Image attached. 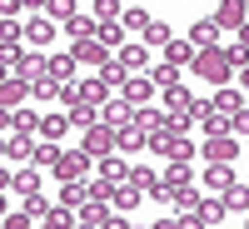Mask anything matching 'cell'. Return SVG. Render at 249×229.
<instances>
[{"instance_id": "1", "label": "cell", "mask_w": 249, "mask_h": 229, "mask_svg": "<svg viewBox=\"0 0 249 229\" xmlns=\"http://www.w3.org/2000/svg\"><path fill=\"white\" fill-rule=\"evenodd\" d=\"M190 65H195V75H199V80H210V85H230V75H234L230 55H224L219 45H214V50H195Z\"/></svg>"}, {"instance_id": "2", "label": "cell", "mask_w": 249, "mask_h": 229, "mask_svg": "<svg viewBox=\"0 0 249 229\" xmlns=\"http://www.w3.org/2000/svg\"><path fill=\"white\" fill-rule=\"evenodd\" d=\"M80 150H85V155H115V130H110V124L105 120H95V124H85V130H80Z\"/></svg>"}, {"instance_id": "3", "label": "cell", "mask_w": 249, "mask_h": 229, "mask_svg": "<svg viewBox=\"0 0 249 229\" xmlns=\"http://www.w3.org/2000/svg\"><path fill=\"white\" fill-rule=\"evenodd\" d=\"M90 164H95V155H85V150H60V159L50 164V175L55 179H85Z\"/></svg>"}, {"instance_id": "4", "label": "cell", "mask_w": 249, "mask_h": 229, "mask_svg": "<svg viewBox=\"0 0 249 229\" xmlns=\"http://www.w3.org/2000/svg\"><path fill=\"white\" fill-rule=\"evenodd\" d=\"M204 159L234 164L239 159V135H204Z\"/></svg>"}, {"instance_id": "5", "label": "cell", "mask_w": 249, "mask_h": 229, "mask_svg": "<svg viewBox=\"0 0 249 229\" xmlns=\"http://www.w3.org/2000/svg\"><path fill=\"white\" fill-rule=\"evenodd\" d=\"M20 40H30L35 50H45L50 40H55V20H50V15H30L25 25H20Z\"/></svg>"}, {"instance_id": "6", "label": "cell", "mask_w": 249, "mask_h": 229, "mask_svg": "<svg viewBox=\"0 0 249 229\" xmlns=\"http://www.w3.org/2000/svg\"><path fill=\"white\" fill-rule=\"evenodd\" d=\"M70 55H75V65H105V60H110V45H100V40H75V45H70Z\"/></svg>"}, {"instance_id": "7", "label": "cell", "mask_w": 249, "mask_h": 229, "mask_svg": "<svg viewBox=\"0 0 249 229\" xmlns=\"http://www.w3.org/2000/svg\"><path fill=\"white\" fill-rule=\"evenodd\" d=\"M244 15H249V5H244V0H219L214 25H219V30H239V25H244Z\"/></svg>"}, {"instance_id": "8", "label": "cell", "mask_w": 249, "mask_h": 229, "mask_svg": "<svg viewBox=\"0 0 249 229\" xmlns=\"http://www.w3.org/2000/svg\"><path fill=\"white\" fill-rule=\"evenodd\" d=\"M100 120H105L110 130H120V124H130V120H135V105H130L124 95H120V100H105V105H100Z\"/></svg>"}, {"instance_id": "9", "label": "cell", "mask_w": 249, "mask_h": 229, "mask_svg": "<svg viewBox=\"0 0 249 229\" xmlns=\"http://www.w3.org/2000/svg\"><path fill=\"white\" fill-rule=\"evenodd\" d=\"M25 100H30V85H25L20 75H5V80H0V105H5V110L25 105Z\"/></svg>"}, {"instance_id": "10", "label": "cell", "mask_w": 249, "mask_h": 229, "mask_svg": "<svg viewBox=\"0 0 249 229\" xmlns=\"http://www.w3.org/2000/svg\"><path fill=\"white\" fill-rule=\"evenodd\" d=\"M120 65L124 70H144V65H150V45H144V40H124V45H120Z\"/></svg>"}, {"instance_id": "11", "label": "cell", "mask_w": 249, "mask_h": 229, "mask_svg": "<svg viewBox=\"0 0 249 229\" xmlns=\"http://www.w3.org/2000/svg\"><path fill=\"white\" fill-rule=\"evenodd\" d=\"M144 150H150V155H160V159H170V150H175V130H170V124H155V130L150 135H144Z\"/></svg>"}, {"instance_id": "12", "label": "cell", "mask_w": 249, "mask_h": 229, "mask_svg": "<svg viewBox=\"0 0 249 229\" xmlns=\"http://www.w3.org/2000/svg\"><path fill=\"white\" fill-rule=\"evenodd\" d=\"M120 95H124V100H130V105L140 110L144 100L155 95V80H150V75H130V80H124V85H120Z\"/></svg>"}, {"instance_id": "13", "label": "cell", "mask_w": 249, "mask_h": 229, "mask_svg": "<svg viewBox=\"0 0 249 229\" xmlns=\"http://www.w3.org/2000/svg\"><path fill=\"white\" fill-rule=\"evenodd\" d=\"M190 45L195 50H214L219 45V25H214V20H195V25H190Z\"/></svg>"}, {"instance_id": "14", "label": "cell", "mask_w": 249, "mask_h": 229, "mask_svg": "<svg viewBox=\"0 0 249 229\" xmlns=\"http://www.w3.org/2000/svg\"><path fill=\"white\" fill-rule=\"evenodd\" d=\"M140 194H144V190H140L135 179H120V184H115V194H110V204H115L120 214H130L135 204H140Z\"/></svg>"}, {"instance_id": "15", "label": "cell", "mask_w": 249, "mask_h": 229, "mask_svg": "<svg viewBox=\"0 0 249 229\" xmlns=\"http://www.w3.org/2000/svg\"><path fill=\"white\" fill-rule=\"evenodd\" d=\"M195 224H224V219H230V210H224V199H199L195 204Z\"/></svg>"}, {"instance_id": "16", "label": "cell", "mask_w": 249, "mask_h": 229, "mask_svg": "<svg viewBox=\"0 0 249 229\" xmlns=\"http://www.w3.org/2000/svg\"><path fill=\"white\" fill-rule=\"evenodd\" d=\"M20 80H25V85H30V80H45L50 75V65H45V50H30L25 60H20V70H15Z\"/></svg>"}, {"instance_id": "17", "label": "cell", "mask_w": 249, "mask_h": 229, "mask_svg": "<svg viewBox=\"0 0 249 229\" xmlns=\"http://www.w3.org/2000/svg\"><path fill=\"white\" fill-rule=\"evenodd\" d=\"M95 30H100L95 15H80V10H75V15L65 20V35H70V40H95Z\"/></svg>"}, {"instance_id": "18", "label": "cell", "mask_w": 249, "mask_h": 229, "mask_svg": "<svg viewBox=\"0 0 249 229\" xmlns=\"http://www.w3.org/2000/svg\"><path fill=\"white\" fill-rule=\"evenodd\" d=\"M75 90H80V105H95V110L110 100V85H105L100 75H95V80H85V85H75Z\"/></svg>"}, {"instance_id": "19", "label": "cell", "mask_w": 249, "mask_h": 229, "mask_svg": "<svg viewBox=\"0 0 249 229\" xmlns=\"http://www.w3.org/2000/svg\"><path fill=\"white\" fill-rule=\"evenodd\" d=\"M85 199H90V184H85V179H60V204H70V210H80Z\"/></svg>"}, {"instance_id": "20", "label": "cell", "mask_w": 249, "mask_h": 229, "mask_svg": "<svg viewBox=\"0 0 249 229\" xmlns=\"http://www.w3.org/2000/svg\"><path fill=\"white\" fill-rule=\"evenodd\" d=\"M115 150H144V124H120L115 130Z\"/></svg>"}, {"instance_id": "21", "label": "cell", "mask_w": 249, "mask_h": 229, "mask_svg": "<svg viewBox=\"0 0 249 229\" xmlns=\"http://www.w3.org/2000/svg\"><path fill=\"white\" fill-rule=\"evenodd\" d=\"M70 130V115H60V110H50V115H40V140H60V135H65Z\"/></svg>"}, {"instance_id": "22", "label": "cell", "mask_w": 249, "mask_h": 229, "mask_svg": "<svg viewBox=\"0 0 249 229\" xmlns=\"http://www.w3.org/2000/svg\"><path fill=\"white\" fill-rule=\"evenodd\" d=\"M204 184H210V190H219V194H224V190H230V184H234V164H219V159H214L210 170H204Z\"/></svg>"}, {"instance_id": "23", "label": "cell", "mask_w": 249, "mask_h": 229, "mask_svg": "<svg viewBox=\"0 0 249 229\" xmlns=\"http://www.w3.org/2000/svg\"><path fill=\"white\" fill-rule=\"evenodd\" d=\"M10 190H15V194H25V199H30V194H40V164H30V170H20V175L10 179Z\"/></svg>"}, {"instance_id": "24", "label": "cell", "mask_w": 249, "mask_h": 229, "mask_svg": "<svg viewBox=\"0 0 249 229\" xmlns=\"http://www.w3.org/2000/svg\"><path fill=\"white\" fill-rule=\"evenodd\" d=\"M170 40H175V30L164 25V20H150V25H144V45H150V50H164Z\"/></svg>"}, {"instance_id": "25", "label": "cell", "mask_w": 249, "mask_h": 229, "mask_svg": "<svg viewBox=\"0 0 249 229\" xmlns=\"http://www.w3.org/2000/svg\"><path fill=\"white\" fill-rule=\"evenodd\" d=\"M164 184H170V194H179L184 184H190V159H170V170H164Z\"/></svg>"}, {"instance_id": "26", "label": "cell", "mask_w": 249, "mask_h": 229, "mask_svg": "<svg viewBox=\"0 0 249 229\" xmlns=\"http://www.w3.org/2000/svg\"><path fill=\"white\" fill-rule=\"evenodd\" d=\"M95 40H100V45H110V50H120V45H124V25H120V20H100Z\"/></svg>"}, {"instance_id": "27", "label": "cell", "mask_w": 249, "mask_h": 229, "mask_svg": "<svg viewBox=\"0 0 249 229\" xmlns=\"http://www.w3.org/2000/svg\"><path fill=\"white\" fill-rule=\"evenodd\" d=\"M30 100H40V105L60 100V80H55V75H45V80H30Z\"/></svg>"}, {"instance_id": "28", "label": "cell", "mask_w": 249, "mask_h": 229, "mask_svg": "<svg viewBox=\"0 0 249 229\" xmlns=\"http://www.w3.org/2000/svg\"><path fill=\"white\" fill-rule=\"evenodd\" d=\"M224 210L230 214H249V184H230V190H224Z\"/></svg>"}, {"instance_id": "29", "label": "cell", "mask_w": 249, "mask_h": 229, "mask_svg": "<svg viewBox=\"0 0 249 229\" xmlns=\"http://www.w3.org/2000/svg\"><path fill=\"white\" fill-rule=\"evenodd\" d=\"M45 65H50V75L60 80V85H65V80L80 70V65H75V55H45Z\"/></svg>"}, {"instance_id": "30", "label": "cell", "mask_w": 249, "mask_h": 229, "mask_svg": "<svg viewBox=\"0 0 249 229\" xmlns=\"http://www.w3.org/2000/svg\"><path fill=\"white\" fill-rule=\"evenodd\" d=\"M190 90H184V85H164V105H170V115H184V110H190Z\"/></svg>"}, {"instance_id": "31", "label": "cell", "mask_w": 249, "mask_h": 229, "mask_svg": "<svg viewBox=\"0 0 249 229\" xmlns=\"http://www.w3.org/2000/svg\"><path fill=\"white\" fill-rule=\"evenodd\" d=\"M55 159H60V140H40L35 155H30V164H40V170H50Z\"/></svg>"}, {"instance_id": "32", "label": "cell", "mask_w": 249, "mask_h": 229, "mask_svg": "<svg viewBox=\"0 0 249 229\" xmlns=\"http://www.w3.org/2000/svg\"><path fill=\"white\" fill-rule=\"evenodd\" d=\"M100 175H105L110 184H120V179H130V164L115 159V155H100Z\"/></svg>"}, {"instance_id": "33", "label": "cell", "mask_w": 249, "mask_h": 229, "mask_svg": "<svg viewBox=\"0 0 249 229\" xmlns=\"http://www.w3.org/2000/svg\"><path fill=\"white\" fill-rule=\"evenodd\" d=\"M144 75L155 80V90H164V85H179V65H170V60H164V65H150Z\"/></svg>"}, {"instance_id": "34", "label": "cell", "mask_w": 249, "mask_h": 229, "mask_svg": "<svg viewBox=\"0 0 249 229\" xmlns=\"http://www.w3.org/2000/svg\"><path fill=\"white\" fill-rule=\"evenodd\" d=\"M10 115H15V130H20V135H35V130H40V110H30V105H15Z\"/></svg>"}, {"instance_id": "35", "label": "cell", "mask_w": 249, "mask_h": 229, "mask_svg": "<svg viewBox=\"0 0 249 229\" xmlns=\"http://www.w3.org/2000/svg\"><path fill=\"white\" fill-rule=\"evenodd\" d=\"M150 20H155V15H150V10H140V5L120 10V25H124V30H140V35H144V25H150Z\"/></svg>"}, {"instance_id": "36", "label": "cell", "mask_w": 249, "mask_h": 229, "mask_svg": "<svg viewBox=\"0 0 249 229\" xmlns=\"http://www.w3.org/2000/svg\"><path fill=\"white\" fill-rule=\"evenodd\" d=\"M210 105H214V110H224V115H234L244 100H239V90H234V85H219V95L210 100Z\"/></svg>"}, {"instance_id": "37", "label": "cell", "mask_w": 249, "mask_h": 229, "mask_svg": "<svg viewBox=\"0 0 249 229\" xmlns=\"http://www.w3.org/2000/svg\"><path fill=\"white\" fill-rule=\"evenodd\" d=\"M100 80H105V85H110V90H120V85H124V80H130V70H124V65H120V60H105V65H100Z\"/></svg>"}, {"instance_id": "38", "label": "cell", "mask_w": 249, "mask_h": 229, "mask_svg": "<svg viewBox=\"0 0 249 229\" xmlns=\"http://www.w3.org/2000/svg\"><path fill=\"white\" fill-rule=\"evenodd\" d=\"M5 155H15V159H30V155H35V140H30V135H20V130H15V135L5 140Z\"/></svg>"}, {"instance_id": "39", "label": "cell", "mask_w": 249, "mask_h": 229, "mask_svg": "<svg viewBox=\"0 0 249 229\" xmlns=\"http://www.w3.org/2000/svg\"><path fill=\"white\" fill-rule=\"evenodd\" d=\"M65 115H70V130H85V124H95V120H100V110H95V105H70Z\"/></svg>"}, {"instance_id": "40", "label": "cell", "mask_w": 249, "mask_h": 229, "mask_svg": "<svg viewBox=\"0 0 249 229\" xmlns=\"http://www.w3.org/2000/svg\"><path fill=\"white\" fill-rule=\"evenodd\" d=\"M164 60H170V65H190V60H195V45H184V40H170V45H164Z\"/></svg>"}, {"instance_id": "41", "label": "cell", "mask_w": 249, "mask_h": 229, "mask_svg": "<svg viewBox=\"0 0 249 229\" xmlns=\"http://www.w3.org/2000/svg\"><path fill=\"white\" fill-rule=\"evenodd\" d=\"M75 10H80V5H75V0H45V15L55 20V25H65V20H70Z\"/></svg>"}, {"instance_id": "42", "label": "cell", "mask_w": 249, "mask_h": 229, "mask_svg": "<svg viewBox=\"0 0 249 229\" xmlns=\"http://www.w3.org/2000/svg\"><path fill=\"white\" fill-rule=\"evenodd\" d=\"M40 224H80V219H75L70 204H45V219H40Z\"/></svg>"}, {"instance_id": "43", "label": "cell", "mask_w": 249, "mask_h": 229, "mask_svg": "<svg viewBox=\"0 0 249 229\" xmlns=\"http://www.w3.org/2000/svg\"><path fill=\"white\" fill-rule=\"evenodd\" d=\"M170 159H195V144H190V135H175V150H170Z\"/></svg>"}, {"instance_id": "44", "label": "cell", "mask_w": 249, "mask_h": 229, "mask_svg": "<svg viewBox=\"0 0 249 229\" xmlns=\"http://www.w3.org/2000/svg\"><path fill=\"white\" fill-rule=\"evenodd\" d=\"M95 20H120V0H95Z\"/></svg>"}, {"instance_id": "45", "label": "cell", "mask_w": 249, "mask_h": 229, "mask_svg": "<svg viewBox=\"0 0 249 229\" xmlns=\"http://www.w3.org/2000/svg\"><path fill=\"white\" fill-rule=\"evenodd\" d=\"M10 40H20V25L10 15H0V45H10Z\"/></svg>"}, {"instance_id": "46", "label": "cell", "mask_w": 249, "mask_h": 229, "mask_svg": "<svg viewBox=\"0 0 249 229\" xmlns=\"http://www.w3.org/2000/svg\"><path fill=\"white\" fill-rule=\"evenodd\" d=\"M0 224H5V229H30V224H35V214H30V210H25V214H5Z\"/></svg>"}, {"instance_id": "47", "label": "cell", "mask_w": 249, "mask_h": 229, "mask_svg": "<svg viewBox=\"0 0 249 229\" xmlns=\"http://www.w3.org/2000/svg\"><path fill=\"white\" fill-rule=\"evenodd\" d=\"M130 179H135V184H140V190H150V184H155V179H160V175H155V170H135V164H130Z\"/></svg>"}, {"instance_id": "48", "label": "cell", "mask_w": 249, "mask_h": 229, "mask_svg": "<svg viewBox=\"0 0 249 229\" xmlns=\"http://www.w3.org/2000/svg\"><path fill=\"white\" fill-rule=\"evenodd\" d=\"M5 130H15V115H10L5 105H0V135H5Z\"/></svg>"}, {"instance_id": "49", "label": "cell", "mask_w": 249, "mask_h": 229, "mask_svg": "<svg viewBox=\"0 0 249 229\" xmlns=\"http://www.w3.org/2000/svg\"><path fill=\"white\" fill-rule=\"evenodd\" d=\"M20 10V0H0V15H15Z\"/></svg>"}, {"instance_id": "50", "label": "cell", "mask_w": 249, "mask_h": 229, "mask_svg": "<svg viewBox=\"0 0 249 229\" xmlns=\"http://www.w3.org/2000/svg\"><path fill=\"white\" fill-rule=\"evenodd\" d=\"M20 5H25V10H35V15H40V10H45V0H20Z\"/></svg>"}, {"instance_id": "51", "label": "cell", "mask_w": 249, "mask_h": 229, "mask_svg": "<svg viewBox=\"0 0 249 229\" xmlns=\"http://www.w3.org/2000/svg\"><path fill=\"white\" fill-rule=\"evenodd\" d=\"M239 45L249 50V20H244V25H239Z\"/></svg>"}, {"instance_id": "52", "label": "cell", "mask_w": 249, "mask_h": 229, "mask_svg": "<svg viewBox=\"0 0 249 229\" xmlns=\"http://www.w3.org/2000/svg\"><path fill=\"white\" fill-rule=\"evenodd\" d=\"M0 190H10V175H5V164H0Z\"/></svg>"}, {"instance_id": "53", "label": "cell", "mask_w": 249, "mask_h": 229, "mask_svg": "<svg viewBox=\"0 0 249 229\" xmlns=\"http://www.w3.org/2000/svg\"><path fill=\"white\" fill-rule=\"evenodd\" d=\"M239 85H244V90H249V65H244V70H239Z\"/></svg>"}, {"instance_id": "54", "label": "cell", "mask_w": 249, "mask_h": 229, "mask_svg": "<svg viewBox=\"0 0 249 229\" xmlns=\"http://www.w3.org/2000/svg\"><path fill=\"white\" fill-rule=\"evenodd\" d=\"M0 194H5V190H0ZM0 219H5V199H0Z\"/></svg>"}, {"instance_id": "55", "label": "cell", "mask_w": 249, "mask_h": 229, "mask_svg": "<svg viewBox=\"0 0 249 229\" xmlns=\"http://www.w3.org/2000/svg\"><path fill=\"white\" fill-rule=\"evenodd\" d=\"M0 155H5V135H0Z\"/></svg>"}, {"instance_id": "56", "label": "cell", "mask_w": 249, "mask_h": 229, "mask_svg": "<svg viewBox=\"0 0 249 229\" xmlns=\"http://www.w3.org/2000/svg\"><path fill=\"white\" fill-rule=\"evenodd\" d=\"M5 75H10V70H5V65H0V80H5Z\"/></svg>"}, {"instance_id": "57", "label": "cell", "mask_w": 249, "mask_h": 229, "mask_svg": "<svg viewBox=\"0 0 249 229\" xmlns=\"http://www.w3.org/2000/svg\"><path fill=\"white\" fill-rule=\"evenodd\" d=\"M244 5H249V0H244Z\"/></svg>"}, {"instance_id": "58", "label": "cell", "mask_w": 249, "mask_h": 229, "mask_svg": "<svg viewBox=\"0 0 249 229\" xmlns=\"http://www.w3.org/2000/svg\"><path fill=\"white\" fill-rule=\"evenodd\" d=\"M244 140H249V135H244Z\"/></svg>"}]
</instances>
